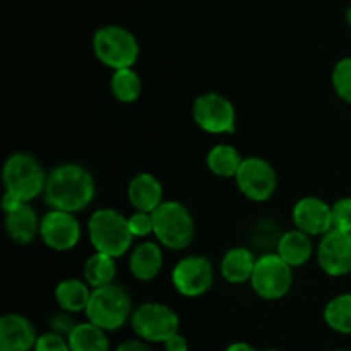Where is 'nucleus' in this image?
Masks as SVG:
<instances>
[{
	"instance_id": "obj_1",
	"label": "nucleus",
	"mask_w": 351,
	"mask_h": 351,
	"mask_svg": "<svg viewBox=\"0 0 351 351\" xmlns=\"http://www.w3.org/2000/svg\"><path fill=\"white\" fill-rule=\"evenodd\" d=\"M95 197V177L82 165L60 163L48 171L43 199L50 209L77 215L88 209Z\"/></svg>"
},
{
	"instance_id": "obj_2",
	"label": "nucleus",
	"mask_w": 351,
	"mask_h": 351,
	"mask_svg": "<svg viewBox=\"0 0 351 351\" xmlns=\"http://www.w3.org/2000/svg\"><path fill=\"white\" fill-rule=\"evenodd\" d=\"M88 237L95 252L120 259L132 250L134 235L129 228V216L112 208H99L89 216Z\"/></svg>"
},
{
	"instance_id": "obj_3",
	"label": "nucleus",
	"mask_w": 351,
	"mask_h": 351,
	"mask_svg": "<svg viewBox=\"0 0 351 351\" xmlns=\"http://www.w3.org/2000/svg\"><path fill=\"white\" fill-rule=\"evenodd\" d=\"M48 173L36 156L24 151L12 153L2 168V182L7 194L31 202L45 194Z\"/></svg>"
},
{
	"instance_id": "obj_4",
	"label": "nucleus",
	"mask_w": 351,
	"mask_h": 351,
	"mask_svg": "<svg viewBox=\"0 0 351 351\" xmlns=\"http://www.w3.org/2000/svg\"><path fill=\"white\" fill-rule=\"evenodd\" d=\"M154 239L163 249L180 252L192 243L195 237V221L191 209L180 201L165 199L153 213Z\"/></svg>"
},
{
	"instance_id": "obj_5",
	"label": "nucleus",
	"mask_w": 351,
	"mask_h": 351,
	"mask_svg": "<svg viewBox=\"0 0 351 351\" xmlns=\"http://www.w3.org/2000/svg\"><path fill=\"white\" fill-rule=\"evenodd\" d=\"M132 312L134 307L130 293L123 287L113 283L110 287L93 290L91 300H89L84 314L86 319L96 328L106 332H113L130 322Z\"/></svg>"
},
{
	"instance_id": "obj_6",
	"label": "nucleus",
	"mask_w": 351,
	"mask_h": 351,
	"mask_svg": "<svg viewBox=\"0 0 351 351\" xmlns=\"http://www.w3.org/2000/svg\"><path fill=\"white\" fill-rule=\"evenodd\" d=\"M91 45L95 57L113 72L132 69L141 53L139 41L134 33L117 24H108L96 29Z\"/></svg>"
},
{
	"instance_id": "obj_7",
	"label": "nucleus",
	"mask_w": 351,
	"mask_h": 351,
	"mask_svg": "<svg viewBox=\"0 0 351 351\" xmlns=\"http://www.w3.org/2000/svg\"><path fill=\"white\" fill-rule=\"evenodd\" d=\"M130 326L137 338L149 345H156L177 335L180 328V317L168 305L160 302H144L134 308L130 315Z\"/></svg>"
},
{
	"instance_id": "obj_8",
	"label": "nucleus",
	"mask_w": 351,
	"mask_h": 351,
	"mask_svg": "<svg viewBox=\"0 0 351 351\" xmlns=\"http://www.w3.org/2000/svg\"><path fill=\"white\" fill-rule=\"evenodd\" d=\"M293 285V267L288 266L276 252L257 257L256 269L250 278V287L263 300H281Z\"/></svg>"
},
{
	"instance_id": "obj_9",
	"label": "nucleus",
	"mask_w": 351,
	"mask_h": 351,
	"mask_svg": "<svg viewBox=\"0 0 351 351\" xmlns=\"http://www.w3.org/2000/svg\"><path fill=\"white\" fill-rule=\"evenodd\" d=\"M192 119L195 125L208 134H233L237 129L235 105L225 95L208 91L199 95L192 103Z\"/></svg>"
},
{
	"instance_id": "obj_10",
	"label": "nucleus",
	"mask_w": 351,
	"mask_h": 351,
	"mask_svg": "<svg viewBox=\"0 0 351 351\" xmlns=\"http://www.w3.org/2000/svg\"><path fill=\"white\" fill-rule=\"evenodd\" d=\"M215 283V266L201 254L185 256L171 271V285L175 291L185 298L202 297Z\"/></svg>"
},
{
	"instance_id": "obj_11",
	"label": "nucleus",
	"mask_w": 351,
	"mask_h": 351,
	"mask_svg": "<svg viewBox=\"0 0 351 351\" xmlns=\"http://www.w3.org/2000/svg\"><path fill=\"white\" fill-rule=\"evenodd\" d=\"M240 194L252 202H266L278 189V173L273 165L261 156L243 158L239 173L233 178Z\"/></svg>"
},
{
	"instance_id": "obj_12",
	"label": "nucleus",
	"mask_w": 351,
	"mask_h": 351,
	"mask_svg": "<svg viewBox=\"0 0 351 351\" xmlns=\"http://www.w3.org/2000/svg\"><path fill=\"white\" fill-rule=\"evenodd\" d=\"M81 237V221L72 213L50 209L41 216L40 239L50 250L69 252L79 245Z\"/></svg>"
},
{
	"instance_id": "obj_13",
	"label": "nucleus",
	"mask_w": 351,
	"mask_h": 351,
	"mask_svg": "<svg viewBox=\"0 0 351 351\" xmlns=\"http://www.w3.org/2000/svg\"><path fill=\"white\" fill-rule=\"evenodd\" d=\"M319 267L329 278H343L351 273V233L331 230L319 239L315 249Z\"/></svg>"
},
{
	"instance_id": "obj_14",
	"label": "nucleus",
	"mask_w": 351,
	"mask_h": 351,
	"mask_svg": "<svg viewBox=\"0 0 351 351\" xmlns=\"http://www.w3.org/2000/svg\"><path fill=\"white\" fill-rule=\"evenodd\" d=\"M295 228L307 233L312 239H322L332 230L331 204L315 195H305L295 202L291 209Z\"/></svg>"
},
{
	"instance_id": "obj_15",
	"label": "nucleus",
	"mask_w": 351,
	"mask_h": 351,
	"mask_svg": "<svg viewBox=\"0 0 351 351\" xmlns=\"http://www.w3.org/2000/svg\"><path fill=\"white\" fill-rule=\"evenodd\" d=\"M36 341V329L26 315L10 312L0 317V351H34Z\"/></svg>"
},
{
	"instance_id": "obj_16",
	"label": "nucleus",
	"mask_w": 351,
	"mask_h": 351,
	"mask_svg": "<svg viewBox=\"0 0 351 351\" xmlns=\"http://www.w3.org/2000/svg\"><path fill=\"white\" fill-rule=\"evenodd\" d=\"M127 197L134 211L153 215L165 201V189L160 178L149 171H141L130 178L127 185Z\"/></svg>"
},
{
	"instance_id": "obj_17",
	"label": "nucleus",
	"mask_w": 351,
	"mask_h": 351,
	"mask_svg": "<svg viewBox=\"0 0 351 351\" xmlns=\"http://www.w3.org/2000/svg\"><path fill=\"white\" fill-rule=\"evenodd\" d=\"M163 264V247L156 240H143L130 250L129 271L136 280L153 281L160 276Z\"/></svg>"
},
{
	"instance_id": "obj_18",
	"label": "nucleus",
	"mask_w": 351,
	"mask_h": 351,
	"mask_svg": "<svg viewBox=\"0 0 351 351\" xmlns=\"http://www.w3.org/2000/svg\"><path fill=\"white\" fill-rule=\"evenodd\" d=\"M5 233L17 245H29L36 237H40L41 218L36 215L29 202H24L14 211L5 213L3 218Z\"/></svg>"
},
{
	"instance_id": "obj_19",
	"label": "nucleus",
	"mask_w": 351,
	"mask_h": 351,
	"mask_svg": "<svg viewBox=\"0 0 351 351\" xmlns=\"http://www.w3.org/2000/svg\"><path fill=\"white\" fill-rule=\"evenodd\" d=\"M315 249L317 247L312 242V237L297 228L283 232L276 240V254L291 267H302L311 263Z\"/></svg>"
},
{
	"instance_id": "obj_20",
	"label": "nucleus",
	"mask_w": 351,
	"mask_h": 351,
	"mask_svg": "<svg viewBox=\"0 0 351 351\" xmlns=\"http://www.w3.org/2000/svg\"><path fill=\"white\" fill-rule=\"evenodd\" d=\"M257 257L250 249L243 245L232 247L226 250L219 263V273L223 280L230 285L250 283L254 269H256Z\"/></svg>"
},
{
	"instance_id": "obj_21",
	"label": "nucleus",
	"mask_w": 351,
	"mask_h": 351,
	"mask_svg": "<svg viewBox=\"0 0 351 351\" xmlns=\"http://www.w3.org/2000/svg\"><path fill=\"white\" fill-rule=\"evenodd\" d=\"M93 288L79 278H65L55 287V302L62 312L79 314L86 312L91 300Z\"/></svg>"
},
{
	"instance_id": "obj_22",
	"label": "nucleus",
	"mask_w": 351,
	"mask_h": 351,
	"mask_svg": "<svg viewBox=\"0 0 351 351\" xmlns=\"http://www.w3.org/2000/svg\"><path fill=\"white\" fill-rule=\"evenodd\" d=\"M242 154L235 146L226 143L215 144L206 154V167L215 177L235 178L242 167Z\"/></svg>"
},
{
	"instance_id": "obj_23",
	"label": "nucleus",
	"mask_w": 351,
	"mask_h": 351,
	"mask_svg": "<svg viewBox=\"0 0 351 351\" xmlns=\"http://www.w3.org/2000/svg\"><path fill=\"white\" fill-rule=\"evenodd\" d=\"M117 278V259L106 254L95 252L86 259L82 267V280L96 290V288L110 287L115 283Z\"/></svg>"
},
{
	"instance_id": "obj_24",
	"label": "nucleus",
	"mask_w": 351,
	"mask_h": 351,
	"mask_svg": "<svg viewBox=\"0 0 351 351\" xmlns=\"http://www.w3.org/2000/svg\"><path fill=\"white\" fill-rule=\"evenodd\" d=\"M69 346L71 351H110L108 332L96 328L89 321L77 322L74 331L69 335Z\"/></svg>"
},
{
	"instance_id": "obj_25",
	"label": "nucleus",
	"mask_w": 351,
	"mask_h": 351,
	"mask_svg": "<svg viewBox=\"0 0 351 351\" xmlns=\"http://www.w3.org/2000/svg\"><path fill=\"white\" fill-rule=\"evenodd\" d=\"M110 91L117 101L123 105L136 103L143 95V79L136 69H122L115 71L110 79Z\"/></svg>"
},
{
	"instance_id": "obj_26",
	"label": "nucleus",
	"mask_w": 351,
	"mask_h": 351,
	"mask_svg": "<svg viewBox=\"0 0 351 351\" xmlns=\"http://www.w3.org/2000/svg\"><path fill=\"white\" fill-rule=\"evenodd\" d=\"M322 317L331 331L351 336V291L332 297L326 304Z\"/></svg>"
},
{
	"instance_id": "obj_27",
	"label": "nucleus",
	"mask_w": 351,
	"mask_h": 351,
	"mask_svg": "<svg viewBox=\"0 0 351 351\" xmlns=\"http://www.w3.org/2000/svg\"><path fill=\"white\" fill-rule=\"evenodd\" d=\"M331 84L338 98L351 105V57L336 62L331 72Z\"/></svg>"
},
{
	"instance_id": "obj_28",
	"label": "nucleus",
	"mask_w": 351,
	"mask_h": 351,
	"mask_svg": "<svg viewBox=\"0 0 351 351\" xmlns=\"http://www.w3.org/2000/svg\"><path fill=\"white\" fill-rule=\"evenodd\" d=\"M332 230L351 233V197H341L331 204Z\"/></svg>"
},
{
	"instance_id": "obj_29",
	"label": "nucleus",
	"mask_w": 351,
	"mask_h": 351,
	"mask_svg": "<svg viewBox=\"0 0 351 351\" xmlns=\"http://www.w3.org/2000/svg\"><path fill=\"white\" fill-rule=\"evenodd\" d=\"M129 228L134 239H147V237L154 233L153 215L151 213L134 211L129 216Z\"/></svg>"
},
{
	"instance_id": "obj_30",
	"label": "nucleus",
	"mask_w": 351,
	"mask_h": 351,
	"mask_svg": "<svg viewBox=\"0 0 351 351\" xmlns=\"http://www.w3.org/2000/svg\"><path fill=\"white\" fill-rule=\"evenodd\" d=\"M34 351H71V346H69V339L65 336L48 331L38 336Z\"/></svg>"
},
{
	"instance_id": "obj_31",
	"label": "nucleus",
	"mask_w": 351,
	"mask_h": 351,
	"mask_svg": "<svg viewBox=\"0 0 351 351\" xmlns=\"http://www.w3.org/2000/svg\"><path fill=\"white\" fill-rule=\"evenodd\" d=\"M75 326H77V322H74V319H72L71 314H67V312H58V314H55L53 317L50 319L51 331L57 332V335L65 336V338H69V335L74 331Z\"/></svg>"
},
{
	"instance_id": "obj_32",
	"label": "nucleus",
	"mask_w": 351,
	"mask_h": 351,
	"mask_svg": "<svg viewBox=\"0 0 351 351\" xmlns=\"http://www.w3.org/2000/svg\"><path fill=\"white\" fill-rule=\"evenodd\" d=\"M165 351H189V341L185 336H182L180 332L173 335L171 338H168L163 343Z\"/></svg>"
},
{
	"instance_id": "obj_33",
	"label": "nucleus",
	"mask_w": 351,
	"mask_h": 351,
	"mask_svg": "<svg viewBox=\"0 0 351 351\" xmlns=\"http://www.w3.org/2000/svg\"><path fill=\"white\" fill-rule=\"evenodd\" d=\"M115 351H154V350L151 348L149 343L136 338V339H127V341L120 343V345L115 348Z\"/></svg>"
},
{
	"instance_id": "obj_34",
	"label": "nucleus",
	"mask_w": 351,
	"mask_h": 351,
	"mask_svg": "<svg viewBox=\"0 0 351 351\" xmlns=\"http://www.w3.org/2000/svg\"><path fill=\"white\" fill-rule=\"evenodd\" d=\"M225 351H257V350L245 341H235L232 343V345L226 346Z\"/></svg>"
},
{
	"instance_id": "obj_35",
	"label": "nucleus",
	"mask_w": 351,
	"mask_h": 351,
	"mask_svg": "<svg viewBox=\"0 0 351 351\" xmlns=\"http://www.w3.org/2000/svg\"><path fill=\"white\" fill-rule=\"evenodd\" d=\"M346 21H348V24L351 26V5L346 9Z\"/></svg>"
},
{
	"instance_id": "obj_36",
	"label": "nucleus",
	"mask_w": 351,
	"mask_h": 351,
	"mask_svg": "<svg viewBox=\"0 0 351 351\" xmlns=\"http://www.w3.org/2000/svg\"><path fill=\"white\" fill-rule=\"evenodd\" d=\"M332 351H350V350H332Z\"/></svg>"
},
{
	"instance_id": "obj_37",
	"label": "nucleus",
	"mask_w": 351,
	"mask_h": 351,
	"mask_svg": "<svg viewBox=\"0 0 351 351\" xmlns=\"http://www.w3.org/2000/svg\"><path fill=\"white\" fill-rule=\"evenodd\" d=\"M266 351H278V350H266Z\"/></svg>"
}]
</instances>
